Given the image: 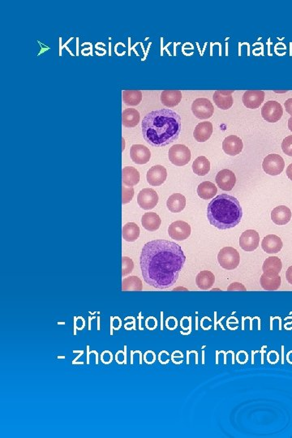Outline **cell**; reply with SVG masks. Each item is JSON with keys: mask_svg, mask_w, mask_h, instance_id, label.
Segmentation results:
<instances>
[{"mask_svg": "<svg viewBox=\"0 0 292 438\" xmlns=\"http://www.w3.org/2000/svg\"><path fill=\"white\" fill-rule=\"evenodd\" d=\"M185 261V255L177 244L164 239L151 241L140 254L142 276L150 286L167 289L177 282Z\"/></svg>", "mask_w": 292, "mask_h": 438, "instance_id": "6da1fadb", "label": "cell"}, {"mask_svg": "<svg viewBox=\"0 0 292 438\" xmlns=\"http://www.w3.org/2000/svg\"><path fill=\"white\" fill-rule=\"evenodd\" d=\"M181 130L180 115L171 109L151 111L141 122L143 137L154 147L171 144L179 138Z\"/></svg>", "mask_w": 292, "mask_h": 438, "instance_id": "7a4b0ae2", "label": "cell"}, {"mask_svg": "<svg viewBox=\"0 0 292 438\" xmlns=\"http://www.w3.org/2000/svg\"><path fill=\"white\" fill-rule=\"evenodd\" d=\"M207 218L210 224L219 230L234 228L243 218V209L235 197L221 194L209 204Z\"/></svg>", "mask_w": 292, "mask_h": 438, "instance_id": "3957f363", "label": "cell"}, {"mask_svg": "<svg viewBox=\"0 0 292 438\" xmlns=\"http://www.w3.org/2000/svg\"><path fill=\"white\" fill-rule=\"evenodd\" d=\"M218 261L219 265L225 270H234L239 266L240 256L239 252L234 248L225 247L218 253Z\"/></svg>", "mask_w": 292, "mask_h": 438, "instance_id": "277c9868", "label": "cell"}, {"mask_svg": "<svg viewBox=\"0 0 292 438\" xmlns=\"http://www.w3.org/2000/svg\"><path fill=\"white\" fill-rule=\"evenodd\" d=\"M191 151L184 144H175L169 150V160L177 167L187 165L191 160Z\"/></svg>", "mask_w": 292, "mask_h": 438, "instance_id": "5b68a950", "label": "cell"}, {"mask_svg": "<svg viewBox=\"0 0 292 438\" xmlns=\"http://www.w3.org/2000/svg\"><path fill=\"white\" fill-rule=\"evenodd\" d=\"M263 170L268 175L276 176L283 171L285 162L279 155L271 154L264 159L262 163Z\"/></svg>", "mask_w": 292, "mask_h": 438, "instance_id": "8992f818", "label": "cell"}, {"mask_svg": "<svg viewBox=\"0 0 292 438\" xmlns=\"http://www.w3.org/2000/svg\"><path fill=\"white\" fill-rule=\"evenodd\" d=\"M191 111L199 120H208L214 115V107L209 99H198L192 103Z\"/></svg>", "mask_w": 292, "mask_h": 438, "instance_id": "52a82bcc", "label": "cell"}, {"mask_svg": "<svg viewBox=\"0 0 292 438\" xmlns=\"http://www.w3.org/2000/svg\"><path fill=\"white\" fill-rule=\"evenodd\" d=\"M283 114L282 105L277 101H268L261 109V115L264 120L269 123L279 121Z\"/></svg>", "mask_w": 292, "mask_h": 438, "instance_id": "ba28073f", "label": "cell"}, {"mask_svg": "<svg viewBox=\"0 0 292 438\" xmlns=\"http://www.w3.org/2000/svg\"><path fill=\"white\" fill-rule=\"evenodd\" d=\"M168 234L175 240H185L191 235V226L183 221H176L169 226Z\"/></svg>", "mask_w": 292, "mask_h": 438, "instance_id": "9c48e42d", "label": "cell"}, {"mask_svg": "<svg viewBox=\"0 0 292 438\" xmlns=\"http://www.w3.org/2000/svg\"><path fill=\"white\" fill-rule=\"evenodd\" d=\"M159 202V196L152 188H144L139 192L137 203L143 210H150L155 208Z\"/></svg>", "mask_w": 292, "mask_h": 438, "instance_id": "30bf717a", "label": "cell"}, {"mask_svg": "<svg viewBox=\"0 0 292 438\" xmlns=\"http://www.w3.org/2000/svg\"><path fill=\"white\" fill-rule=\"evenodd\" d=\"M260 243V235L254 230H247L241 235L239 246L246 252H253L258 248Z\"/></svg>", "mask_w": 292, "mask_h": 438, "instance_id": "8fae6325", "label": "cell"}, {"mask_svg": "<svg viewBox=\"0 0 292 438\" xmlns=\"http://www.w3.org/2000/svg\"><path fill=\"white\" fill-rule=\"evenodd\" d=\"M167 177V169L162 165H156L151 167L146 175L147 182L152 186L162 185L166 181Z\"/></svg>", "mask_w": 292, "mask_h": 438, "instance_id": "7c38bea8", "label": "cell"}, {"mask_svg": "<svg viewBox=\"0 0 292 438\" xmlns=\"http://www.w3.org/2000/svg\"><path fill=\"white\" fill-rule=\"evenodd\" d=\"M216 183L218 187L223 191H230L235 187L236 177L233 171L224 169L217 174Z\"/></svg>", "mask_w": 292, "mask_h": 438, "instance_id": "4fadbf2b", "label": "cell"}, {"mask_svg": "<svg viewBox=\"0 0 292 438\" xmlns=\"http://www.w3.org/2000/svg\"><path fill=\"white\" fill-rule=\"evenodd\" d=\"M243 141L240 138L235 135L227 136L222 142V150L226 155L230 156H236L243 151Z\"/></svg>", "mask_w": 292, "mask_h": 438, "instance_id": "5bb4252c", "label": "cell"}, {"mask_svg": "<svg viewBox=\"0 0 292 438\" xmlns=\"http://www.w3.org/2000/svg\"><path fill=\"white\" fill-rule=\"evenodd\" d=\"M130 156L134 163L143 165L150 162L151 153L150 150L143 144H133L130 150Z\"/></svg>", "mask_w": 292, "mask_h": 438, "instance_id": "9a60e30c", "label": "cell"}, {"mask_svg": "<svg viewBox=\"0 0 292 438\" xmlns=\"http://www.w3.org/2000/svg\"><path fill=\"white\" fill-rule=\"evenodd\" d=\"M265 92L262 90H248L243 96V103L249 109H257L265 99Z\"/></svg>", "mask_w": 292, "mask_h": 438, "instance_id": "2e32d148", "label": "cell"}, {"mask_svg": "<svg viewBox=\"0 0 292 438\" xmlns=\"http://www.w3.org/2000/svg\"><path fill=\"white\" fill-rule=\"evenodd\" d=\"M234 93V91L233 90L215 91V93H214V96H213V100H214L215 105L218 108L223 110V111L230 109V107H232L233 103H234L233 97L231 96V93Z\"/></svg>", "mask_w": 292, "mask_h": 438, "instance_id": "e0dca14e", "label": "cell"}, {"mask_svg": "<svg viewBox=\"0 0 292 438\" xmlns=\"http://www.w3.org/2000/svg\"><path fill=\"white\" fill-rule=\"evenodd\" d=\"M292 213L290 209L285 206H279L273 210L271 213V219L276 225L283 226L290 222Z\"/></svg>", "mask_w": 292, "mask_h": 438, "instance_id": "ac0fdd59", "label": "cell"}, {"mask_svg": "<svg viewBox=\"0 0 292 438\" xmlns=\"http://www.w3.org/2000/svg\"><path fill=\"white\" fill-rule=\"evenodd\" d=\"M282 246L283 244L282 239L275 235H266L261 243L262 249L269 254L279 253L282 249Z\"/></svg>", "mask_w": 292, "mask_h": 438, "instance_id": "d6986e66", "label": "cell"}, {"mask_svg": "<svg viewBox=\"0 0 292 438\" xmlns=\"http://www.w3.org/2000/svg\"><path fill=\"white\" fill-rule=\"evenodd\" d=\"M213 133V124L210 122H201L197 125L193 132L195 140L198 142H206Z\"/></svg>", "mask_w": 292, "mask_h": 438, "instance_id": "ffe728a7", "label": "cell"}, {"mask_svg": "<svg viewBox=\"0 0 292 438\" xmlns=\"http://www.w3.org/2000/svg\"><path fill=\"white\" fill-rule=\"evenodd\" d=\"M182 93L179 90H164L162 92L160 100L167 107H175L181 102Z\"/></svg>", "mask_w": 292, "mask_h": 438, "instance_id": "44dd1931", "label": "cell"}, {"mask_svg": "<svg viewBox=\"0 0 292 438\" xmlns=\"http://www.w3.org/2000/svg\"><path fill=\"white\" fill-rule=\"evenodd\" d=\"M162 220L160 217L155 212L144 214L141 218V224L145 230L149 231H155L160 227Z\"/></svg>", "mask_w": 292, "mask_h": 438, "instance_id": "7402d4cb", "label": "cell"}, {"mask_svg": "<svg viewBox=\"0 0 292 438\" xmlns=\"http://www.w3.org/2000/svg\"><path fill=\"white\" fill-rule=\"evenodd\" d=\"M140 122V113L137 110L127 108L122 113V124L126 128H134Z\"/></svg>", "mask_w": 292, "mask_h": 438, "instance_id": "603a6c76", "label": "cell"}, {"mask_svg": "<svg viewBox=\"0 0 292 438\" xmlns=\"http://www.w3.org/2000/svg\"><path fill=\"white\" fill-rule=\"evenodd\" d=\"M261 286L266 290H276L281 286V277L278 274H270L264 273L261 275Z\"/></svg>", "mask_w": 292, "mask_h": 438, "instance_id": "cb8c5ba5", "label": "cell"}, {"mask_svg": "<svg viewBox=\"0 0 292 438\" xmlns=\"http://www.w3.org/2000/svg\"><path fill=\"white\" fill-rule=\"evenodd\" d=\"M123 183L128 187H133L140 182V173L135 167H126L122 171Z\"/></svg>", "mask_w": 292, "mask_h": 438, "instance_id": "d4e9b609", "label": "cell"}, {"mask_svg": "<svg viewBox=\"0 0 292 438\" xmlns=\"http://www.w3.org/2000/svg\"><path fill=\"white\" fill-rule=\"evenodd\" d=\"M168 210L172 213L181 212L186 206V198L180 193H175L168 198L167 202Z\"/></svg>", "mask_w": 292, "mask_h": 438, "instance_id": "484cf974", "label": "cell"}, {"mask_svg": "<svg viewBox=\"0 0 292 438\" xmlns=\"http://www.w3.org/2000/svg\"><path fill=\"white\" fill-rule=\"evenodd\" d=\"M214 282H215V277L214 274L208 270L200 272L196 278L197 285L202 290H209L212 287Z\"/></svg>", "mask_w": 292, "mask_h": 438, "instance_id": "4316f807", "label": "cell"}, {"mask_svg": "<svg viewBox=\"0 0 292 438\" xmlns=\"http://www.w3.org/2000/svg\"><path fill=\"white\" fill-rule=\"evenodd\" d=\"M282 269V261L278 257H268L262 266V270L266 274H278Z\"/></svg>", "mask_w": 292, "mask_h": 438, "instance_id": "83f0119b", "label": "cell"}, {"mask_svg": "<svg viewBox=\"0 0 292 438\" xmlns=\"http://www.w3.org/2000/svg\"><path fill=\"white\" fill-rule=\"evenodd\" d=\"M217 193H218V188L212 182H202L198 186V194L202 199H212Z\"/></svg>", "mask_w": 292, "mask_h": 438, "instance_id": "f1b7e54d", "label": "cell"}, {"mask_svg": "<svg viewBox=\"0 0 292 438\" xmlns=\"http://www.w3.org/2000/svg\"><path fill=\"white\" fill-rule=\"evenodd\" d=\"M192 171L198 176H205L210 171V163L206 157L200 156L192 163Z\"/></svg>", "mask_w": 292, "mask_h": 438, "instance_id": "f546056e", "label": "cell"}, {"mask_svg": "<svg viewBox=\"0 0 292 438\" xmlns=\"http://www.w3.org/2000/svg\"><path fill=\"white\" fill-rule=\"evenodd\" d=\"M140 228L137 224L134 222H128L123 227L122 235L123 239L128 242H134L140 236Z\"/></svg>", "mask_w": 292, "mask_h": 438, "instance_id": "4dcf8cb0", "label": "cell"}, {"mask_svg": "<svg viewBox=\"0 0 292 438\" xmlns=\"http://www.w3.org/2000/svg\"><path fill=\"white\" fill-rule=\"evenodd\" d=\"M125 105L135 107L141 103L142 93L140 90H124L122 93Z\"/></svg>", "mask_w": 292, "mask_h": 438, "instance_id": "1f68e13d", "label": "cell"}, {"mask_svg": "<svg viewBox=\"0 0 292 438\" xmlns=\"http://www.w3.org/2000/svg\"><path fill=\"white\" fill-rule=\"evenodd\" d=\"M143 289L141 280L136 276H130L129 278H126L122 282V290L128 291V290H141Z\"/></svg>", "mask_w": 292, "mask_h": 438, "instance_id": "d6a6232c", "label": "cell"}, {"mask_svg": "<svg viewBox=\"0 0 292 438\" xmlns=\"http://www.w3.org/2000/svg\"><path fill=\"white\" fill-rule=\"evenodd\" d=\"M122 261H123V269H122V275H128L130 273H132L133 270L134 264L133 261L131 258L128 257H122Z\"/></svg>", "mask_w": 292, "mask_h": 438, "instance_id": "836d02e7", "label": "cell"}, {"mask_svg": "<svg viewBox=\"0 0 292 438\" xmlns=\"http://www.w3.org/2000/svg\"><path fill=\"white\" fill-rule=\"evenodd\" d=\"M122 191H123V197H122V202L124 205L125 204L129 203L131 201H132V198L134 197V189L133 187H127L123 185V187H122Z\"/></svg>", "mask_w": 292, "mask_h": 438, "instance_id": "e575fe53", "label": "cell"}, {"mask_svg": "<svg viewBox=\"0 0 292 438\" xmlns=\"http://www.w3.org/2000/svg\"><path fill=\"white\" fill-rule=\"evenodd\" d=\"M282 150L285 155L292 157V135L286 136L282 140Z\"/></svg>", "mask_w": 292, "mask_h": 438, "instance_id": "d590c367", "label": "cell"}, {"mask_svg": "<svg viewBox=\"0 0 292 438\" xmlns=\"http://www.w3.org/2000/svg\"><path fill=\"white\" fill-rule=\"evenodd\" d=\"M228 290H246V288L244 286L243 284L239 283V282H234L230 284V286L227 288Z\"/></svg>", "mask_w": 292, "mask_h": 438, "instance_id": "8d00e7d4", "label": "cell"}, {"mask_svg": "<svg viewBox=\"0 0 292 438\" xmlns=\"http://www.w3.org/2000/svg\"><path fill=\"white\" fill-rule=\"evenodd\" d=\"M285 109L288 114H290L292 117V99H289L286 100V103H284Z\"/></svg>", "mask_w": 292, "mask_h": 438, "instance_id": "74e56055", "label": "cell"}, {"mask_svg": "<svg viewBox=\"0 0 292 438\" xmlns=\"http://www.w3.org/2000/svg\"><path fill=\"white\" fill-rule=\"evenodd\" d=\"M286 278L287 282L292 285V266L288 268L286 272Z\"/></svg>", "mask_w": 292, "mask_h": 438, "instance_id": "f35d334b", "label": "cell"}, {"mask_svg": "<svg viewBox=\"0 0 292 438\" xmlns=\"http://www.w3.org/2000/svg\"><path fill=\"white\" fill-rule=\"evenodd\" d=\"M286 175H287V177L292 180V163L291 164L289 165L288 166L287 168H286Z\"/></svg>", "mask_w": 292, "mask_h": 438, "instance_id": "ab89813d", "label": "cell"}, {"mask_svg": "<svg viewBox=\"0 0 292 438\" xmlns=\"http://www.w3.org/2000/svg\"><path fill=\"white\" fill-rule=\"evenodd\" d=\"M77 320H78V317H75L74 327H73V329H74V333H73V334H74V335H76V330H77Z\"/></svg>", "mask_w": 292, "mask_h": 438, "instance_id": "60d3db41", "label": "cell"}, {"mask_svg": "<svg viewBox=\"0 0 292 438\" xmlns=\"http://www.w3.org/2000/svg\"><path fill=\"white\" fill-rule=\"evenodd\" d=\"M124 364H127V346H124Z\"/></svg>", "mask_w": 292, "mask_h": 438, "instance_id": "b9f144b4", "label": "cell"}, {"mask_svg": "<svg viewBox=\"0 0 292 438\" xmlns=\"http://www.w3.org/2000/svg\"><path fill=\"white\" fill-rule=\"evenodd\" d=\"M90 351H89V346H87V364H89V355H90Z\"/></svg>", "mask_w": 292, "mask_h": 438, "instance_id": "7bdbcfd3", "label": "cell"}, {"mask_svg": "<svg viewBox=\"0 0 292 438\" xmlns=\"http://www.w3.org/2000/svg\"><path fill=\"white\" fill-rule=\"evenodd\" d=\"M83 354H84V351H81V352H80V355H79L78 356H76V358L75 359V360H72V364H76V361H77V360H78V359L80 358V356H82Z\"/></svg>", "mask_w": 292, "mask_h": 438, "instance_id": "ee69618b", "label": "cell"}, {"mask_svg": "<svg viewBox=\"0 0 292 438\" xmlns=\"http://www.w3.org/2000/svg\"><path fill=\"white\" fill-rule=\"evenodd\" d=\"M91 354L96 355V364H99V353L97 351H91Z\"/></svg>", "mask_w": 292, "mask_h": 438, "instance_id": "f6af8a7d", "label": "cell"}, {"mask_svg": "<svg viewBox=\"0 0 292 438\" xmlns=\"http://www.w3.org/2000/svg\"><path fill=\"white\" fill-rule=\"evenodd\" d=\"M288 128H289L290 132H292V117H290L289 120H288Z\"/></svg>", "mask_w": 292, "mask_h": 438, "instance_id": "bcb514c9", "label": "cell"}, {"mask_svg": "<svg viewBox=\"0 0 292 438\" xmlns=\"http://www.w3.org/2000/svg\"><path fill=\"white\" fill-rule=\"evenodd\" d=\"M57 358L58 359H65V356H58Z\"/></svg>", "mask_w": 292, "mask_h": 438, "instance_id": "7dc6e473", "label": "cell"}, {"mask_svg": "<svg viewBox=\"0 0 292 438\" xmlns=\"http://www.w3.org/2000/svg\"><path fill=\"white\" fill-rule=\"evenodd\" d=\"M58 325H65V322H58Z\"/></svg>", "mask_w": 292, "mask_h": 438, "instance_id": "c3c4849f", "label": "cell"}]
</instances>
